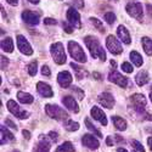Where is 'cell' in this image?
I'll list each match as a JSON object with an SVG mask.
<instances>
[{"instance_id": "6da1fadb", "label": "cell", "mask_w": 152, "mask_h": 152, "mask_svg": "<svg viewBox=\"0 0 152 152\" xmlns=\"http://www.w3.org/2000/svg\"><path fill=\"white\" fill-rule=\"evenodd\" d=\"M84 43L88 46V49H89V51H90L93 57H97L101 61H106V53H105V50H104L102 46L100 45V42L96 39L95 37L86 35L84 38Z\"/></svg>"}, {"instance_id": "7a4b0ae2", "label": "cell", "mask_w": 152, "mask_h": 152, "mask_svg": "<svg viewBox=\"0 0 152 152\" xmlns=\"http://www.w3.org/2000/svg\"><path fill=\"white\" fill-rule=\"evenodd\" d=\"M45 112L50 118H54L56 121H66L68 118V113L57 105H51V104L45 105Z\"/></svg>"}, {"instance_id": "3957f363", "label": "cell", "mask_w": 152, "mask_h": 152, "mask_svg": "<svg viewBox=\"0 0 152 152\" xmlns=\"http://www.w3.org/2000/svg\"><path fill=\"white\" fill-rule=\"evenodd\" d=\"M68 51L73 57V60H75L77 62H80V63L86 62V55L84 53V50L82 49V46L77 42H73V40L68 42Z\"/></svg>"}, {"instance_id": "277c9868", "label": "cell", "mask_w": 152, "mask_h": 152, "mask_svg": "<svg viewBox=\"0 0 152 152\" xmlns=\"http://www.w3.org/2000/svg\"><path fill=\"white\" fill-rule=\"evenodd\" d=\"M50 53H51V56L57 65H63L66 62L67 57H66V53L62 43H54L51 48H50Z\"/></svg>"}, {"instance_id": "5b68a950", "label": "cell", "mask_w": 152, "mask_h": 152, "mask_svg": "<svg viewBox=\"0 0 152 152\" xmlns=\"http://www.w3.org/2000/svg\"><path fill=\"white\" fill-rule=\"evenodd\" d=\"M125 10L128 12V15L136 18V20H141L144 16V9L141 3H137V1H132L128 3L125 6Z\"/></svg>"}, {"instance_id": "8992f818", "label": "cell", "mask_w": 152, "mask_h": 152, "mask_svg": "<svg viewBox=\"0 0 152 152\" xmlns=\"http://www.w3.org/2000/svg\"><path fill=\"white\" fill-rule=\"evenodd\" d=\"M6 106H7V110L12 113V115H14L15 117H17V118H20V119H26V118L29 117V113L27 111L22 110L18 106V104H16L14 100H9Z\"/></svg>"}, {"instance_id": "52a82bcc", "label": "cell", "mask_w": 152, "mask_h": 152, "mask_svg": "<svg viewBox=\"0 0 152 152\" xmlns=\"http://www.w3.org/2000/svg\"><path fill=\"white\" fill-rule=\"evenodd\" d=\"M106 46L110 50V53L113 55H119L123 51V48L121 45V43L117 40V38H115L113 35H108L106 39Z\"/></svg>"}, {"instance_id": "ba28073f", "label": "cell", "mask_w": 152, "mask_h": 152, "mask_svg": "<svg viewBox=\"0 0 152 152\" xmlns=\"http://www.w3.org/2000/svg\"><path fill=\"white\" fill-rule=\"evenodd\" d=\"M16 40H17V48L23 55H27V56L33 55V49L31 44L28 43V40L23 35H17Z\"/></svg>"}, {"instance_id": "9c48e42d", "label": "cell", "mask_w": 152, "mask_h": 152, "mask_svg": "<svg viewBox=\"0 0 152 152\" xmlns=\"http://www.w3.org/2000/svg\"><path fill=\"white\" fill-rule=\"evenodd\" d=\"M67 21L69 22V24L72 27H75V28H80L82 27L80 15H79V12L77 11L75 7H69L67 10Z\"/></svg>"}, {"instance_id": "30bf717a", "label": "cell", "mask_w": 152, "mask_h": 152, "mask_svg": "<svg viewBox=\"0 0 152 152\" xmlns=\"http://www.w3.org/2000/svg\"><path fill=\"white\" fill-rule=\"evenodd\" d=\"M108 80L112 82V83H115L117 85H119L121 88H126L128 86V78L124 77V75H122L121 73H118L117 71H113V72H110L108 74Z\"/></svg>"}, {"instance_id": "8fae6325", "label": "cell", "mask_w": 152, "mask_h": 152, "mask_svg": "<svg viewBox=\"0 0 152 152\" xmlns=\"http://www.w3.org/2000/svg\"><path fill=\"white\" fill-rule=\"evenodd\" d=\"M22 18L27 24H29V26H37L40 21L39 15L35 14V12H33V11H31V10H24L22 12Z\"/></svg>"}, {"instance_id": "7c38bea8", "label": "cell", "mask_w": 152, "mask_h": 152, "mask_svg": "<svg viewBox=\"0 0 152 152\" xmlns=\"http://www.w3.org/2000/svg\"><path fill=\"white\" fill-rule=\"evenodd\" d=\"M97 101L106 108H113V106H115V97L110 93H102L101 95H99Z\"/></svg>"}, {"instance_id": "4fadbf2b", "label": "cell", "mask_w": 152, "mask_h": 152, "mask_svg": "<svg viewBox=\"0 0 152 152\" xmlns=\"http://www.w3.org/2000/svg\"><path fill=\"white\" fill-rule=\"evenodd\" d=\"M72 80H73L72 74H71L69 72H67V71L60 72L58 75H57V82H58V84H60L62 88H65V89H67V88L71 86Z\"/></svg>"}, {"instance_id": "5bb4252c", "label": "cell", "mask_w": 152, "mask_h": 152, "mask_svg": "<svg viewBox=\"0 0 152 152\" xmlns=\"http://www.w3.org/2000/svg\"><path fill=\"white\" fill-rule=\"evenodd\" d=\"M82 142H83V145H84L85 147L90 148V150H96V148H99V146H100L99 140H97L95 136H93L91 134H85V135H83Z\"/></svg>"}, {"instance_id": "9a60e30c", "label": "cell", "mask_w": 152, "mask_h": 152, "mask_svg": "<svg viewBox=\"0 0 152 152\" xmlns=\"http://www.w3.org/2000/svg\"><path fill=\"white\" fill-rule=\"evenodd\" d=\"M37 90L44 97H53L54 96V91L51 89V86H50L49 84H46V83H44V82H38L37 83Z\"/></svg>"}, {"instance_id": "2e32d148", "label": "cell", "mask_w": 152, "mask_h": 152, "mask_svg": "<svg viewBox=\"0 0 152 152\" xmlns=\"http://www.w3.org/2000/svg\"><path fill=\"white\" fill-rule=\"evenodd\" d=\"M90 113H91V116H93L94 119H96L97 122H100L102 125H107V118H106V115H105L104 111L101 110L100 107H97V106H93Z\"/></svg>"}, {"instance_id": "e0dca14e", "label": "cell", "mask_w": 152, "mask_h": 152, "mask_svg": "<svg viewBox=\"0 0 152 152\" xmlns=\"http://www.w3.org/2000/svg\"><path fill=\"white\" fill-rule=\"evenodd\" d=\"M50 147H51V144H50L49 139L46 136L42 135L39 137V141H38L35 148H34V152H49Z\"/></svg>"}, {"instance_id": "ac0fdd59", "label": "cell", "mask_w": 152, "mask_h": 152, "mask_svg": "<svg viewBox=\"0 0 152 152\" xmlns=\"http://www.w3.org/2000/svg\"><path fill=\"white\" fill-rule=\"evenodd\" d=\"M130 101L134 108H145L146 106V99L142 94H134L130 97Z\"/></svg>"}, {"instance_id": "d6986e66", "label": "cell", "mask_w": 152, "mask_h": 152, "mask_svg": "<svg viewBox=\"0 0 152 152\" xmlns=\"http://www.w3.org/2000/svg\"><path fill=\"white\" fill-rule=\"evenodd\" d=\"M62 102H63V105H65L69 111H72L74 113H78L79 112V107H78L77 102H75V100L72 96H68V95L67 96H63Z\"/></svg>"}, {"instance_id": "ffe728a7", "label": "cell", "mask_w": 152, "mask_h": 152, "mask_svg": "<svg viewBox=\"0 0 152 152\" xmlns=\"http://www.w3.org/2000/svg\"><path fill=\"white\" fill-rule=\"evenodd\" d=\"M117 34H118V37H119V39L124 43V44H130L132 43V38H130V34H129V32H128V29H126L124 26H118V28H117Z\"/></svg>"}, {"instance_id": "44dd1931", "label": "cell", "mask_w": 152, "mask_h": 152, "mask_svg": "<svg viewBox=\"0 0 152 152\" xmlns=\"http://www.w3.org/2000/svg\"><path fill=\"white\" fill-rule=\"evenodd\" d=\"M135 82L139 86H144L145 84H147L150 82V77H148V73L146 71H141L136 74L135 77Z\"/></svg>"}, {"instance_id": "7402d4cb", "label": "cell", "mask_w": 152, "mask_h": 152, "mask_svg": "<svg viewBox=\"0 0 152 152\" xmlns=\"http://www.w3.org/2000/svg\"><path fill=\"white\" fill-rule=\"evenodd\" d=\"M0 132H1V145H4L6 141H15V135L10 133L4 125L0 126Z\"/></svg>"}, {"instance_id": "603a6c76", "label": "cell", "mask_w": 152, "mask_h": 152, "mask_svg": "<svg viewBox=\"0 0 152 152\" xmlns=\"http://www.w3.org/2000/svg\"><path fill=\"white\" fill-rule=\"evenodd\" d=\"M17 99H18V101L21 104H27V105L32 104L34 101V99H33V96L31 94L24 93V91H18L17 93Z\"/></svg>"}, {"instance_id": "cb8c5ba5", "label": "cell", "mask_w": 152, "mask_h": 152, "mask_svg": "<svg viewBox=\"0 0 152 152\" xmlns=\"http://www.w3.org/2000/svg\"><path fill=\"white\" fill-rule=\"evenodd\" d=\"M112 122L115 124V126L118 129V130H125L126 129V122L125 119H123L122 117H118V116H113L112 117Z\"/></svg>"}, {"instance_id": "d4e9b609", "label": "cell", "mask_w": 152, "mask_h": 152, "mask_svg": "<svg viewBox=\"0 0 152 152\" xmlns=\"http://www.w3.org/2000/svg\"><path fill=\"white\" fill-rule=\"evenodd\" d=\"M1 49L5 53H12L14 51V42L11 38H5L1 40Z\"/></svg>"}, {"instance_id": "484cf974", "label": "cell", "mask_w": 152, "mask_h": 152, "mask_svg": "<svg viewBox=\"0 0 152 152\" xmlns=\"http://www.w3.org/2000/svg\"><path fill=\"white\" fill-rule=\"evenodd\" d=\"M71 67L75 72V77H77V79H82V78H84V77H86V75H88V72L85 69H83V67L75 65V63H73V62L71 63Z\"/></svg>"}, {"instance_id": "4316f807", "label": "cell", "mask_w": 152, "mask_h": 152, "mask_svg": "<svg viewBox=\"0 0 152 152\" xmlns=\"http://www.w3.org/2000/svg\"><path fill=\"white\" fill-rule=\"evenodd\" d=\"M141 44H142V48L145 50L146 55L151 56L152 55V39H150L147 37H144L141 39Z\"/></svg>"}, {"instance_id": "83f0119b", "label": "cell", "mask_w": 152, "mask_h": 152, "mask_svg": "<svg viewBox=\"0 0 152 152\" xmlns=\"http://www.w3.org/2000/svg\"><path fill=\"white\" fill-rule=\"evenodd\" d=\"M74 151H75V148H74L73 144L69 142V141L63 142V144L60 145V146L57 147V150H56V152H74Z\"/></svg>"}, {"instance_id": "f1b7e54d", "label": "cell", "mask_w": 152, "mask_h": 152, "mask_svg": "<svg viewBox=\"0 0 152 152\" xmlns=\"http://www.w3.org/2000/svg\"><path fill=\"white\" fill-rule=\"evenodd\" d=\"M130 60H132V62L134 63V65L137 66V67H140L142 65V62H144L141 55L139 54L137 51H132L130 53Z\"/></svg>"}, {"instance_id": "f546056e", "label": "cell", "mask_w": 152, "mask_h": 152, "mask_svg": "<svg viewBox=\"0 0 152 152\" xmlns=\"http://www.w3.org/2000/svg\"><path fill=\"white\" fill-rule=\"evenodd\" d=\"M63 125H65L66 130H68V132H75V130L79 129V124L77 122H73L72 119H68L67 122H65Z\"/></svg>"}, {"instance_id": "4dcf8cb0", "label": "cell", "mask_w": 152, "mask_h": 152, "mask_svg": "<svg viewBox=\"0 0 152 152\" xmlns=\"http://www.w3.org/2000/svg\"><path fill=\"white\" fill-rule=\"evenodd\" d=\"M85 125H86V128L89 129L90 132H93L95 135H97L99 137H102V134L100 133V130H97V129L95 128V125L90 122V119H89V118H85Z\"/></svg>"}, {"instance_id": "1f68e13d", "label": "cell", "mask_w": 152, "mask_h": 152, "mask_svg": "<svg viewBox=\"0 0 152 152\" xmlns=\"http://www.w3.org/2000/svg\"><path fill=\"white\" fill-rule=\"evenodd\" d=\"M90 22L94 24V26H95L100 32L105 33V28H104V26H102V22H101L100 20H97V18H95V17H91V18H90Z\"/></svg>"}, {"instance_id": "d6a6232c", "label": "cell", "mask_w": 152, "mask_h": 152, "mask_svg": "<svg viewBox=\"0 0 152 152\" xmlns=\"http://www.w3.org/2000/svg\"><path fill=\"white\" fill-rule=\"evenodd\" d=\"M37 66H38V63H37V61H32L29 65H28V73H29V75H35L37 74V72H38V68H37Z\"/></svg>"}, {"instance_id": "836d02e7", "label": "cell", "mask_w": 152, "mask_h": 152, "mask_svg": "<svg viewBox=\"0 0 152 152\" xmlns=\"http://www.w3.org/2000/svg\"><path fill=\"white\" fill-rule=\"evenodd\" d=\"M104 18H105V21L108 24H113V23H115V21H116V15L113 14V12H106Z\"/></svg>"}, {"instance_id": "e575fe53", "label": "cell", "mask_w": 152, "mask_h": 152, "mask_svg": "<svg viewBox=\"0 0 152 152\" xmlns=\"http://www.w3.org/2000/svg\"><path fill=\"white\" fill-rule=\"evenodd\" d=\"M132 145H133V147H134L137 152H145V148L142 147V145L139 142V141H136V140H132Z\"/></svg>"}, {"instance_id": "d590c367", "label": "cell", "mask_w": 152, "mask_h": 152, "mask_svg": "<svg viewBox=\"0 0 152 152\" xmlns=\"http://www.w3.org/2000/svg\"><path fill=\"white\" fill-rule=\"evenodd\" d=\"M122 69H123L124 72H126V73H132V72L134 71L133 66L130 65V63H128V62H123V63H122Z\"/></svg>"}, {"instance_id": "8d00e7d4", "label": "cell", "mask_w": 152, "mask_h": 152, "mask_svg": "<svg viewBox=\"0 0 152 152\" xmlns=\"http://www.w3.org/2000/svg\"><path fill=\"white\" fill-rule=\"evenodd\" d=\"M73 91L77 94V96H78V99L79 100H83V97H84V91L83 90H80L79 88H75V86H73Z\"/></svg>"}, {"instance_id": "74e56055", "label": "cell", "mask_w": 152, "mask_h": 152, "mask_svg": "<svg viewBox=\"0 0 152 152\" xmlns=\"http://www.w3.org/2000/svg\"><path fill=\"white\" fill-rule=\"evenodd\" d=\"M42 74L45 75V77H50V75H51V72H50L49 66H43L42 67Z\"/></svg>"}, {"instance_id": "f35d334b", "label": "cell", "mask_w": 152, "mask_h": 152, "mask_svg": "<svg viewBox=\"0 0 152 152\" xmlns=\"http://www.w3.org/2000/svg\"><path fill=\"white\" fill-rule=\"evenodd\" d=\"M5 124H7V125L10 126V128H12V129H15V130L17 129V126H16V124H15L14 122H12L11 119H9V118H7V119H5Z\"/></svg>"}, {"instance_id": "ab89813d", "label": "cell", "mask_w": 152, "mask_h": 152, "mask_svg": "<svg viewBox=\"0 0 152 152\" xmlns=\"http://www.w3.org/2000/svg\"><path fill=\"white\" fill-rule=\"evenodd\" d=\"M7 65H9V60H7L5 56H1V69L6 68Z\"/></svg>"}, {"instance_id": "60d3db41", "label": "cell", "mask_w": 152, "mask_h": 152, "mask_svg": "<svg viewBox=\"0 0 152 152\" xmlns=\"http://www.w3.org/2000/svg\"><path fill=\"white\" fill-rule=\"evenodd\" d=\"M74 5L77 9H83L84 7V1L83 0H74Z\"/></svg>"}, {"instance_id": "b9f144b4", "label": "cell", "mask_w": 152, "mask_h": 152, "mask_svg": "<svg viewBox=\"0 0 152 152\" xmlns=\"http://www.w3.org/2000/svg\"><path fill=\"white\" fill-rule=\"evenodd\" d=\"M57 21L54 20V18H45L44 20V24H56Z\"/></svg>"}, {"instance_id": "7bdbcfd3", "label": "cell", "mask_w": 152, "mask_h": 152, "mask_svg": "<svg viewBox=\"0 0 152 152\" xmlns=\"http://www.w3.org/2000/svg\"><path fill=\"white\" fill-rule=\"evenodd\" d=\"M63 29H65L67 33H72L73 29H72V26H68V24L66 22H63Z\"/></svg>"}, {"instance_id": "ee69618b", "label": "cell", "mask_w": 152, "mask_h": 152, "mask_svg": "<svg viewBox=\"0 0 152 152\" xmlns=\"http://www.w3.org/2000/svg\"><path fill=\"white\" fill-rule=\"evenodd\" d=\"M49 136L51 137L54 141H56V140H57V133H55V132H50V133H49Z\"/></svg>"}, {"instance_id": "f6af8a7d", "label": "cell", "mask_w": 152, "mask_h": 152, "mask_svg": "<svg viewBox=\"0 0 152 152\" xmlns=\"http://www.w3.org/2000/svg\"><path fill=\"white\" fill-rule=\"evenodd\" d=\"M146 10H147L148 16L152 17V5H151V4H147V5H146Z\"/></svg>"}, {"instance_id": "bcb514c9", "label": "cell", "mask_w": 152, "mask_h": 152, "mask_svg": "<svg viewBox=\"0 0 152 152\" xmlns=\"http://www.w3.org/2000/svg\"><path fill=\"white\" fill-rule=\"evenodd\" d=\"M22 135L26 137L27 140H29V139H31V133H29L28 130H23V132H22Z\"/></svg>"}, {"instance_id": "7dc6e473", "label": "cell", "mask_w": 152, "mask_h": 152, "mask_svg": "<svg viewBox=\"0 0 152 152\" xmlns=\"http://www.w3.org/2000/svg\"><path fill=\"white\" fill-rule=\"evenodd\" d=\"M6 1H7L10 5H12V6H16V5L18 4V0H6Z\"/></svg>"}, {"instance_id": "c3c4849f", "label": "cell", "mask_w": 152, "mask_h": 152, "mask_svg": "<svg viewBox=\"0 0 152 152\" xmlns=\"http://www.w3.org/2000/svg\"><path fill=\"white\" fill-rule=\"evenodd\" d=\"M106 142H107V145H108V146H112V145H113V140H112V136H108V137L106 139Z\"/></svg>"}, {"instance_id": "681fc988", "label": "cell", "mask_w": 152, "mask_h": 152, "mask_svg": "<svg viewBox=\"0 0 152 152\" xmlns=\"http://www.w3.org/2000/svg\"><path fill=\"white\" fill-rule=\"evenodd\" d=\"M147 144H148V147H150V150L152 151V136L147 139Z\"/></svg>"}, {"instance_id": "f907efd6", "label": "cell", "mask_w": 152, "mask_h": 152, "mask_svg": "<svg viewBox=\"0 0 152 152\" xmlns=\"http://www.w3.org/2000/svg\"><path fill=\"white\" fill-rule=\"evenodd\" d=\"M93 75H94V78H95V79H101V74L97 73V72H94Z\"/></svg>"}, {"instance_id": "816d5d0a", "label": "cell", "mask_w": 152, "mask_h": 152, "mask_svg": "<svg viewBox=\"0 0 152 152\" xmlns=\"http://www.w3.org/2000/svg\"><path fill=\"white\" fill-rule=\"evenodd\" d=\"M115 137H116V140H117L118 142H123V141H124V140H123V139H122L119 135H115Z\"/></svg>"}, {"instance_id": "f5cc1de1", "label": "cell", "mask_w": 152, "mask_h": 152, "mask_svg": "<svg viewBox=\"0 0 152 152\" xmlns=\"http://www.w3.org/2000/svg\"><path fill=\"white\" fill-rule=\"evenodd\" d=\"M29 3H32V4H39V1L40 0H28Z\"/></svg>"}, {"instance_id": "db71d44e", "label": "cell", "mask_w": 152, "mask_h": 152, "mask_svg": "<svg viewBox=\"0 0 152 152\" xmlns=\"http://www.w3.org/2000/svg\"><path fill=\"white\" fill-rule=\"evenodd\" d=\"M117 152H128V151H126L125 148H122V147H119V148L117 150Z\"/></svg>"}, {"instance_id": "11a10c76", "label": "cell", "mask_w": 152, "mask_h": 152, "mask_svg": "<svg viewBox=\"0 0 152 152\" xmlns=\"http://www.w3.org/2000/svg\"><path fill=\"white\" fill-rule=\"evenodd\" d=\"M1 12H3V17H5L6 18V14H5V11H4V9L1 7Z\"/></svg>"}, {"instance_id": "9f6ffc18", "label": "cell", "mask_w": 152, "mask_h": 152, "mask_svg": "<svg viewBox=\"0 0 152 152\" xmlns=\"http://www.w3.org/2000/svg\"><path fill=\"white\" fill-rule=\"evenodd\" d=\"M111 66L115 67V66H116V62H115V61H111Z\"/></svg>"}, {"instance_id": "6f0895ef", "label": "cell", "mask_w": 152, "mask_h": 152, "mask_svg": "<svg viewBox=\"0 0 152 152\" xmlns=\"http://www.w3.org/2000/svg\"><path fill=\"white\" fill-rule=\"evenodd\" d=\"M150 100H151V102H152V91L150 93Z\"/></svg>"}, {"instance_id": "680465c9", "label": "cell", "mask_w": 152, "mask_h": 152, "mask_svg": "<svg viewBox=\"0 0 152 152\" xmlns=\"http://www.w3.org/2000/svg\"><path fill=\"white\" fill-rule=\"evenodd\" d=\"M133 152H136V151H133Z\"/></svg>"}, {"instance_id": "91938a15", "label": "cell", "mask_w": 152, "mask_h": 152, "mask_svg": "<svg viewBox=\"0 0 152 152\" xmlns=\"http://www.w3.org/2000/svg\"><path fill=\"white\" fill-rule=\"evenodd\" d=\"M15 152H18V151H15Z\"/></svg>"}]
</instances>
